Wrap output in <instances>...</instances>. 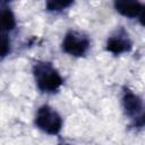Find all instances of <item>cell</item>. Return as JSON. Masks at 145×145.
<instances>
[{
  "instance_id": "cell-7",
  "label": "cell",
  "mask_w": 145,
  "mask_h": 145,
  "mask_svg": "<svg viewBox=\"0 0 145 145\" xmlns=\"http://www.w3.org/2000/svg\"><path fill=\"white\" fill-rule=\"evenodd\" d=\"M114 9L122 16L130 19H139L143 24L144 18V5L139 1L131 0H118L113 3Z\"/></svg>"
},
{
  "instance_id": "cell-1",
  "label": "cell",
  "mask_w": 145,
  "mask_h": 145,
  "mask_svg": "<svg viewBox=\"0 0 145 145\" xmlns=\"http://www.w3.org/2000/svg\"><path fill=\"white\" fill-rule=\"evenodd\" d=\"M33 75L36 87L43 93H54L63 83L59 71L48 61L35 62L33 66Z\"/></svg>"
},
{
  "instance_id": "cell-9",
  "label": "cell",
  "mask_w": 145,
  "mask_h": 145,
  "mask_svg": "<svg viewBox=\"0 0 145 145\" xmlns=\"http://www.w3.org/2000/svg\"><path fill=\"white\" fill-rule=\"evenodd\" d=\"M60 145H67V144H60Z\"/></svg>"
},
{
  "instance_id": "cell-4",
  "label": "cell",
  "mask_w": 145,
  "mask_h": 145,
  "mask_svg": "<svg viewBox=\"0 0 145 145\" xmlns=\"http://www.w3.org/2000/svg\"><path fill=\"white\" fill-rule=\"evenodd\" d=\"M122 108L126 116L133 120L134 125L137 127H143L144 125V104L142 97L130 91L125 88L122 95Z\"/></svg>"
},
{
  "instance_id": "cell-5",
  "label": "cell",
  "mask_w": 145,
  "mask_h": 145,
  "mask_svg": "<svg viewBox=\"0 0 145 145\" xmlns=\"http://www.w3.org/2000/svg\"><path fill=\"white\" fill-rule=\"evenodd\" d=\"M91 46V41L88 36L78 32V31H69L66 33L61 49L65 53L72 57H83L87 53Z\"/></svg>"
},
{
  "instance_id": "cell-8",
  "label": "cell",
  "mask_w": 145,
  "mask_h": 145,
  "mask_svg": "<svg viewBox=\"0 0 145 145\" xmlns=\"http://www.w3.org/2000/svg\"><path fill=\"white\" fill-rule=\"evenodd\" d=\"M72 3H74L72 1H48L45 3V7L48 11L57 12V11H61L62 9L70 7Z\"/></svg>"
},
{
  "instance_id": "cell-6",
  "label": "cell",
  "mask_w": 145,
  "mask_h": 145,
  "mask_svg": "<svg viewBox=\"0 0 145 145\" xmlns=\"http://www.w3.org/2000/svg\"><path fill=\"white\" fill-rule=\"evenodd\" d=\"M133 48V42L129 37V34L121 27L116 31L111 36L108 37L105 49L106 51L113 54H121L125 52H129Z\"/></svg>"
},
{
  "instance_id": "cell-2",
  "label": "cell",
  "mask_w": 145,
  "mask_h": 145,
  "mask_svg": "<svg viewBox=\"0 0 145 145\" xmlns=\"http://www.w3.org/2000/svg\"><path fill=\"white\" fill-rule=\"evenodd\" d=\"M35 126L49 135H57L62 128V118L52 106L43 104L36 111Z\"/></svg>"
},
{
  "instance_id": "cell-3",
  "label": "cell",
  "mask_w": 145,
  "mask_h": 145,
  "mask_svg": "<svg viewBox=\"0 0 145 145\" xmlns=\"http://www.w3.org/2000/svg\"><path fill=\"white\" fill-rule=\"evenodd\" d=\"M16 27L15 14L7 2L0 1V57H5L10 51L9 33Z\"/></svg>"
}]
</instances>
